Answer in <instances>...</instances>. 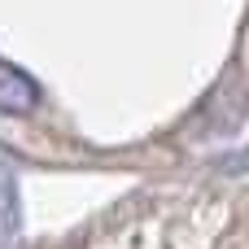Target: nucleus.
<instances>
[{"label": "nucleus", "instance_id": "obj_1", "mask_svg": "<svg viewBox=\"0 0 249 249\" xmlns=\"http://www.w3.org/2000/svg\"><path fill=\"white\" fill-rule=\"evenodd\" d=\"M0 109L4 114H31V109H39V88L22 70L4 66V61H0Z\"/></svg>", "mask_w": 249, "mask_h": 249}]
</instances>
